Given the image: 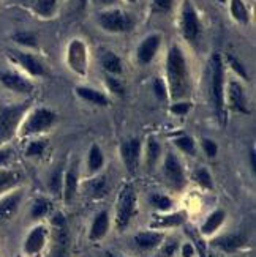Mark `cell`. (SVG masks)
<instances>
[{
  "label": "cell",
  "mask_w": 256,
  "mask_h": 257,
  "mask_svg": "<svg viewBox=\"0 0 256 257\" xmlns=\"http://www.w3.org/2000/svg\"><path fill=\"white\" fill-rule=\"evenodd\" d=\"M164 73V82L168 85L169 99L173 101L188 99L192 93V71L187 55L179 44H173L166 54Z\"/></svg>",
  "instance_id": "6da1fadb"
},
{
  "label": "cell",
  "mask_w": 256,
  "mask_h": 257,
  "mask_svg": "<svg viewBox=\"0 0 256 257\" xmlns=\"http://www.w3.org/2000/svg\"><path fill=\"white\" fill-rule=\"evenodd\" d=\"M225 62L223 55L215 52L210 59V98H212L214 112L220 125L226 121V106H225Z\"/></svg>",
  "instance_id": "7a4b0ae2"
},
{
  "label": "cell",
  "mask_w": 256,
  "mask_h": 257,
  "mask_svg": "<svg viewBox=\"0 0 256 257\" xmlns=\"http://www.w3.org/2000/svg\"><path fill=\"white\" fill-rule=\"evenodd\" d=\"M179 32L182 40L190 44L192 48H198L203 41V21L196 7L192 0H182L179 10Z\"/></svg>",
  "instance_id": "3957f363"
},
{
  "label": "cell",
  "mask_w": 256,
  "mask_h": 257,
  "mask_svg": "<svg viewBox=\"0 0 256 257\" xmlns=\"http://www.w3.org/2000/svg\"><path fill=\"white\" fill-rule=\"evenodd\" d=\"M30 110V101L0 106V147H5L16 136L21 123Z\"/></svg>",
  "instance_id": "277c9868"
},
{
  "label": "cell",
  "mask_w": 256,
  "mask_h": 257,
  "mask_svg": "<svg viewBox=\"0 0 256 257\" xmlns=\"http://www.w3.org/2000/svg\"><path fill=\"white\" fill-rule=\"evenodd\" d=\"M59 115L49 107H35L27 112L21 123L18 136L21 138H37L48 133L55 123Z\"/></svg>",
  "instance_id": "5b68a950"
},
{
  "label": "cell",
  "mask_w": 256,
  "mask_h": 257,
  "mask_svg": "<svg viewBox=\"0 0 256 257\" xmlns=\"http://www.w3.org/2000/svg\"><path fill=\"white\" fill-rule=\"evenodd\" d=\"M138 213V194L136 189L131 183H125L120 188L116 200V215H114V226L119 232H124L131 219Z\"/></svg>",
  "instance_id": "8992f818"
},
{
  "label": "cell",
  "mask_w": 256,
  "mask_h": 257,
  "mask_svg": "<svg viewBox=\"0 0 256 257\" xmlns=\"http://www.w3.org/2000/svg\"><path fill=\"white\" fill-rule=\"evenodd\" d=\"M97 24L100 29L105 30L106 33H127L135 26L131 15L127 13L125 10L119 8H108L100 10L97 15Z\"/></svg>",
  "instance_id": "52a82bcc"
},
{
  "label": "cell",
  "mask_w": 256,
  "mask_h": 257,
  "mask_svg": "<svg viewBox=\"0 0 256 257\" xmlns=\"http://www.w3.org/2000/svg\"><path fill=\"white\" fill-rule=\"evenodd\" d=\"M49 238L52 240L51 257H70V229L63 213H54L51 218Z\"/></svg>",
  "instance_id": "ba28073f"
},
{
  "label": "cell",
  "mask_w": 256,
  "mask_h": 257,
  "mask_svg": "<svg viewBox=\"0 0 256 257\" xmlns=\"http://www.w3.org/2000/svg\"><path fill=\"white\" fill-rule=\"evenodd\" d=\"M161 172L164 182L174 191H184L187 186V174L182 161L174 152H166L161 158Z\"/></svg>",
  "instance_id": "9c48e42d"
},
{
  "label": "cell",
  "mask_w": 256,
  "mask_h": 257,
  "mask_svg": "<svg viewBox=\"0 0 256 257\" xmlns=\"http://www.w3.org/2000/svg\"><path fill=\"white\" fill-rule=\"evenodd\" d=\"M66 65H68V68L77 76L84 77L87 74L89 51H87L86 41L74 38L68 43V46H66Z\"/></svg>",
  "instance_id": "30bf717a"
},
{
  "label": "cell",
  "mask_w": 256,
  "mask_h": 257,
  "mask_svg": "<svg viewBox=\"0 0 256 257\" xmlns=\"http://www.w3.org/2000/svg\"><path fill=\"white\" fill-rule=\"evenodd\" d=\"M225 106L226 109L234 110L237 114H250L245 88H243V85L239 81H228L225 88Z\"/></svg>",
  "instance_id": "8fae6325"
},
{
  "label": "cell",
  "mask_w": 256,
  "mask_h": 257,
  "mask_svg": "<svg viewBox=\"0 0 256 257\" xmlns=\"http://www.w3.org/2000/svg\"><path fill=\"white\" fill-rule=\"evenodd\" d=\"M79 160L71 158L70 164L66 166V169L63 171V183H62V199L66 205H70L77 191H79Z\"/></svg>",
  "instance_id": "7c38bea8"
},
{
  "label": "cell",
  "mask_w": 256,
  "mask_h": 257,
  "mask_svg": "<svg viewBox=\"0 0 256 257\" xmlns=\"http://www.w3.org/2000/svg\"><path fill=\"white\" fill-rule=\"evenodd\" d=\"M120 158L130 174H136L142 161V142L139 138H131L120 144Z\"/></svg>",
  "instance_id": "4fadbf2b"
},
{
  "label": "cell",
  "mask_w": 256,
  "mask_h": 257,
  "mask_svg": "<svg viewBox=\"0 0 256 257\" xmlns=\"http://www.w3.org/2000/svg\"><path fill=\"white\" fill-rule=\"evenodd\" d=\"M8 57L10 60L16 63L18 66H21L29 76L32 77H44L48 74L46 66H44L35 55L26 52V51H18V49H11L8 51Z\"/></svg>",
  "instance_id": "5bb4252c"
},
{
  "label": "cell",
  "mask_w": 256,
  "mask_h": 257,
  "mask_svg": "<svg viewBox=\"0 0 256 257\" xmlns=\"http://www.w3.org/2000/svg\"><path fill=\"white\" fill-rule=\"evenodd\" d=\"M49 227L46 224H37V226H33L29 233H27V237L24 240V252L27 255H40L44 248H46V244L49 241Z\"/></svg>",
  "instance_id": "9a60e30c"
},
{
  "label": "cell",
  "mask_w": 256,
  "mask_h": 257,
  "mask_svg": "<svg viewBox=\"0 0 256 257\" xmlns=\"http://www.w3.org/2000/svg\"><path fill=\"white\" fill-rule=\"evenodd\" d=\"M161 35L160 33H152L147 35L146 38H142L141 43L136 48V62L141 66H147L153 62V59L157 57V54L161 48Z\"/></svg>",
  "instance_id": "2e32d148"
},
{
  "label": "cell",
  "mask_w": 256,
  "mask_h": 257,
  "mask_svg": "<svg viewBox=\"0 0 256 257\" xmlns=\"http://www.w3.org/2000/svg\"><path fill=\"white\" fill-rule=\"evenodd\" d=\"M22 199H24V191L21 188H16L0 197V222H8L18 215Z\"/></svg>",
  "instance_id": "e0dca14e"
},
{
  "label": "cell",
  "mask_w": 256,
  "mask_h": 257,
  "mask_svg": "<svg viewBox=\"0 0 256 257\" xmlns=\"http://www.w3.org/2000/svg\"><path fill=\"white\" fill-rule=\"evenodd\" d=\"M247 237L243 233H225V235H218L212 241H210V246L225 252V254H234L240 249L247 246Z\"/></svg>",
  "instance_id": "ac0fdd59"
},
{
  "label": "cell",
  "mask_w": 256,
  "mask_h": 257,
  "mask_svg": "<svg viewBox=\"0 0 256 257\" xmlns=\"http://www.w3.org/2000/svg\"><path fill=\"white\" fill-rule=\"evenodd\" d=\"M0 84H2L8 90L21 93V95H30L33 92V84L19 73L15 71H4L0 73Z\"/></svg>",
  "instance_id": "d6986e66"
},
{
  "label": "cell",
  "mask_w": 256,
  "mask_h": 257,
  "mask_svg": "<svg viewBox=\"0 0 256 257\" xmlns=\"http://www.w3.org/2000/svg\"><path fill=\"white\" fill-rule=\"evenodd\" d=\"M187 222L185 211H166V213L155 215L150 221V229L163 230V229H176Z\"/></svg>",
  "instance_id": "ffe728a7"
},
{
  "label": "cell",
  "mask_w": 256,
  "mask_h": 257,
  "mask_svg": "<svg viewBox=\"0 0 256 257\" xmlns=\"http://www.w3.org/2000/svg\"><path fill=\"white\" fill-rule=\"evenodd\" d=\"M144 153V164H146L147 171H155L161 163L163 158V145L157 138H149L146 145L142 149Z\"/></svg>",
  "instance_id": "44dd1931"
},
{
  "label": "cell",
  "mask_w": 256,
  "mask_h": 257,
  "mask_svg": "<svg viewBox=\"0 0 256 257\" xmlns=\"http://www.w3.org/2000/svg\"><path fill=\"white\" fill-rule=\"evenodd\" d=\"M164 240V233L161 230H141L135 235V243L136 246L142 251H153L158 249V246Z\"/></svg>",
  "instance_id": "7402d4cb"
},
{
  "label": "cell",
  "mask_w": 256,
  "mask_h": 257,
  "mask_svg": "<svg viewBox=\"0 0 256 257\" xmlns=\"http://www.w3.org/2000/svg\"><path fill=\"white\" fill-rule=\"evenodd\" d=\"M111 227V221H109V213L108 210H102L95 215L92 219L91 229H89V240L91 241H100L103 240Z\"/></svg>",
  "instance_id": "603a6c76"
},
{
  "label": "cell",
  "mask_w": 256,
  "mask_h": 257,
  "mask_svg": "<svg viewBox=\"0 0 256 257\" xmlns=\"http://www.w3.org/2000/svg\"><path fill=\"white\" fill-rule=\"evenodd\" d=\"M225 221H226V211L223 208H217L212 213H209L206 216L201 227H199V232H201V235L204 237H212L221 229V226L225 224Z\"/></svg>",
  "instance_id": "cb8c5ba5"
},
{
  "label": "cell",
  "mask_w": 256,
  "mask_h": 257,
  "mask_svg": "<svg viewBox=\"0 0 256 257\" xmlns=\"http://www.w3.org/2000/svg\"><path fill=\"white\" fill-rule=\"evenodd\" d=\"M24 182V174L16 169H0V197L19 188Z\"/></svg>",
  "instance_id": "d4e9b609"
},
{
  "label": "cell",
  "mask_w": 256,
  "mask_h": 257,
  "mask_svg": "<svg viewBox=\"0 0 256 257\" xmlns=\"http://www.w3.org/2000/svg\"><path fill=\"white\" fill-rule=\"evenodd\" d=\"M100 65L109 76H120L124 73V63H122V59L114 51L103 49L102 54H100Z\"/></svg>",
  "instance_id": "484cf974"
},
{
  "label": "cell",
  "mask_w": 256,
  "mask_h": 257,
  "mask_svg": "<svg viewBox=\"0 0 256 257\" xmlns=\"http://www.w3.org/2000/svg\"><path fill=\"white\" fill-rule=\"evenodd\" d=\"M103 166H105V153L98 144H92L91 149L87 152L86 171L89 175L94 177V175H98V172L103 169Z\"/></svg>",
  "instance_id": "4316f807"
},
{
  "label": "cell",
  "mask_w": 256,
  "mask_h": 257,
  "mask_svg": "<svg viewBox=\"0 0 256 257\" xmlns=\"http://www.w3.org/2000/svg\"><path fill=\"white\" fill-rule=\"evenodd\" d=\"M74 92L81 99H84V101L91 103L94 106H100V107L109 106V98L106 96V93L97 90V88L86 87V85H77L74 88Z\"/></svg>",
  "instance_id": "83f0119b"
},
{
  "label": "cell",
  "mask_w": 256,
  "mask_h": 257,
  "mask_svg": "<svg viewBox=\"0 0 256 257\" xmlns=\"http://www.w3.org/2000/svg\"><path fill=\"white\" fill-rule=\"evenodd\" d=\"M84 191L91 199H102L108 193V183L103 175H94L84 183Z\"/></svg>",
  "instance_id": "f1b7e54d"
},
{
  "label": "cell",
  "mask_w": 256,
  "mask_h": 257,
  "mask_svg": "<svg viewBox=\"0 0 256 257\" xmlns=\"http://www.w3.org/2000/svg\"><path fill=\"white\" fill-rule=\"evenodd\" d=\"M229 15L240 26H248L250 24V8L243 0H229Z\"/></svg>",
  "instance_id": "f546056e"
},
{
  "label": "cell",
  "mask_w": 256,
  "mask_h": 257,
  "mask_svg": "<svg viewBox=\"0 0 256 257\" xmlns=\"http://www.w3.org/2000/svg\"><path fill=\"white\" fill-rule=\"evenodd\" d=\"M30 8L43 19H52L57 13V0H30Z\"/></svg>",
  "instance_id": "4dcf8cb0"
},
{
  "label": "cell",
  "mask_w": 256,
  "mask_h": 257,
  "mask_svg": "<svg viewBox=\"0 0 256 257\" xmlns=\"http://www.w3.org/2000/svg\"><path fill=\"white\" fill-rule=\"evenodd\" d=\"M173 144L177 150L182 152L187 156H196V153H198V147H196L195 139L185 133H181V134H177V136H174Z\"/></svg>",
  "instance_id": "1f68e13d"
},
{
  "label": "cell",
  "mask_w": 256,
  "mask_h": 257,
  "mask_svg": "<svg viewBox=\"0 0 256 257\" xmlns=\"http://www.w3.org/2000/svg\"><path fill=\"white\" fill-rule=\"evenodd\" d=\"M52 210V204L48 197H37L30 207V218L33 221H41L46 218Z\"/></svg>",
  "instance_id": "d6a6232c"
},
{
  "label": "cell",
  "mask_w": 256,
  "mask_h": 257,
  "mask_svg": "<svg viewBox=\"0 0 256 257\" xmlns=\"http://www.w3.org/2000/svg\"><path fill=\"white\" fill-rule=\"evenodd\" d=\"M150 200V205L158 211V213H166V211H173L174 207V200L168 196V194H163V193H153L149 197Z\"/></svg>",
  "instance_id": "836d02e7"
},
{
  "label": "cell",
  "mask_w": 256,
  "mask_h": 257,
  "mask_svg": "<svg viewBox=\"0 0 256 257\" xmlns=\"http://www.w3.org/2000/svg\"><path fill=\"white\" fill-rule=\"evenodd\" d=\"M192 180L203 189H214V178L206 167H196L192 172Z\"/></svg>",
  "instance_id": "e575fe53"
},
{
  "label": "cell",
  "mask_w": 256,
  "mask_h": 257,
  "mask_svg": "<svg viewBox=\"0 0 256 257\" xmlns=\"http://www.w3.org/2000/svg\"><path fill=\"white\" fill-rule=\"evenodd\" d=\"M48 149V139H33L27 144L26 156L27 158H41Z\"/></svg>",
  "instance_id": "d590c367"
},
{
  "label": "cell",
  "mask_w": 256,
  "mask_h": 257,
  "mask_svg": "<svg viewBox=\"0 0 256 257\" xmlns=\"http://www.w3.org/2000/svg\"><path fill=\"white\" fill-rule=\"evenodd\" d=\"M63 166L55 167L49 175V189L54 196H62V183H63Z\"/></svg>",
  "instance_id": "8d00e7d4"
},
{
  "label": "cell",
  "mask_w": 256,
  "mask_h": 257,
  "mask_svg": "<svg viewBox=\"0 0 256 257\" xmlns=\"http://www.w3.org/2000/svg\"><path fill=\"white\" fill-rule=\"evenodd\" d=\"M223 62H226L228 63V66L236 73V76H239L240 79H243V81H248L250 79V76H248V73H247V68L243 66V63L237 59V57H234L232 54H226L225 55V59H223Z\"/></svg>",
  "instance_id": "74e56055"
},
{
  "label": "cell",
  "mask_w": 256,
  "mask_h": 257,
  "mask_svg": "<svg viewBox=\"0 0 256 257\" xmlns=\"http://www.w3.org/2000/svg\"><path fill=\"white\" fill-rule=\"evenodd\" d=\"M13 41L21 44V46H24V48H37L38 46L37 35L33 32H27V30L16 32L13 35Z\"/></svg>",
  "instance_id": "f35d334b"
},
{
  "label": "cell",
  "mask_w": 256,
  "mask_h": 257,
  "mask_svg": "<svg viewBox=\"0 0 256 257\" xmlns=\"http://www.w3.org/2000/svg\"><path fill=\"white\" fill-rule=\"evenodd\" d=\"M105 84H106V88L109 90V93H113L116 96H124L125 95V85H124V82H122V79L119 76L106 74L105 76Z\"/></svg>",
  "instance_id": "ab89813d"
},
{
  "label": "cell",
  "mask_w": 256,
  "mask_h": 257,
  "mask_svg": "<svg viewBox=\"0 0 256 257\" xmlns=\"http://www.w3.org/2000/svg\"><path fill=\"white\" fill-rule=\"evenodd\" d=\"M176 0H152L150 2V13L157 16L169 15L174 8Z\"/></svg>",
  "instance_id": "60d3db41"
},
{
  "label": "cell",
  "mask_w": 256,
  "mask_h": 257,
  "mask_svg": "<svg viewBox=\"0 0 256 257\" xmlns=\"http://www.w3.org/2000/svg\"><path fill=\"white\" fill-rule=\"evenodd\" d=\"M181 243L177 238H164L163 243L158 246V257H174L176 252L179 251Z\"/></svg>",
  "instance_id": "b9f144b4"
},
{
  "label": "cell",
  "mask_w": 256,
  "mask_h": 257,
  "mask_svg": "<svg viewBox=\"0 0 256 257\" xmlns=\"http://www.w3.org/2000/svg\"><path fill=\"white\" fill-rule=\"evenodd\" d=\"M152 88H153V93L157 96L160 101H168L169 99V93H168V85H166L163 77H155L153 79V84H152Z\"/></svg>",
  "instance_id": "7bdbcfd3"
},
{
  "label": "cell",
  "mask_w": 256,
  "mask_h": 257,
  "mask_svg": "<svg viewBox=\"0 0 256 257\" xmlns=\"http://www.w3.org/2000/svg\"><path fill=\"white\" fill-rule=\"evenodd\" d=\"M192 109H193V104H192L190 101H188V99H181V101H173V104H171V112H173L174 115H179V117L187 115Z\"/></svg>",
  "instance_id": "ee69618b"
},
{
  "label": "cell",
  "mask_w": 256,
  "mask_h": 257,
  "mask_svg": "<svg viewBox=\"0 0 256 257\" xmlns=\"http://www.w3.org/2000/svg\"><path fill=\"white\" fill-rule=\"evenodd\" d=\"M201 149L206 153L207 158H215L217 153H218V144L214 139L203 138L201 139Z\"/></svg>",
  "instance_id": "f6af8a7d"
},
{
  "label": "cell",
  "mask_w": 256,
  "mask_h": 257,
  "mask_svg": "<svg viewBox=\"0 0 256 257\" xmlns=\"http://www.w3.org/2000/svg\"><path fill=\"white\" fill-rule=\"evenodd\" d=\"M15 160V150L10 147H0V169H7Z\"/></svg>",
  "instance_id": "bcb514c9"
},
{
  "label": "cell",
  "mask_w": 256,
  "mask_h": 257,
  "mask_svg": "<svg viewBox=\"0 0 256 257\" xmlns=\"http://www.w3.org/2000/svg\"><path fill=\"white\" fill-rule=\"evenodd\" d=\"M92 2L98 8L108 10V8H119V5H122L124 0H92Z\"/></svg>",
  "instance_id": "7dc6e473"
},
{
  "label": "cell",
  "mask_w": 256,
  "mask_h": 257,
  "mask_svg": "<svg viewBox=\"0 0 256 257\" xmlns=\"http://www.w3.org/2000/svg\"><path fill=\"white\" fill-rule=\"evenodd\" d=\"M179 249H181L182 257H195L196 255V246H195L193 243H190V241L184 243Z\"/></svg>",
  "instance_id": "c3c4849f"
},
{
  "label": "cell",
  "mask_w": 256,
  "mask_h": 257,
  "mask_svg": "<svg viewBox=\"0 0 256 257\" xmlns=\"http://www.w3.org/2000/svg\"><path fill=\"white\" fill-rule=\"evenodd\" d=\"M250 163H251V171L254 174L256 167H254V149H250Z\"/></svg>",
  "instance_id": "681fc988"
},
{
  "label": "cell",
  "mask_w": 256,
  "mask_h": 257,
  "mask_svg": "<svg viewBox=\"0 0 256 257\" xmlns=\"http://www.w3.org/2000/svg\"><path fill=\"white\" fill-rule=\"evenodd\" d=\"M77 2H79L81 10H86V7H87V4H89V0H77Z\"/></svg>",
  "instance_id": "f907efd6"
},
{
  "label": "cell",
  "mask_w": 256,
  "mask_h": 257,
  "mask_svg": "<svg viewBox=\"0 0 256 257\" xmlns=\"http://www.w3.org/2000/svg\"><path fill=\"white\" fill-rule=\"evenodd\" d=\"M105 257H125V255H117V254H113V252H108V254H105Z\"/></svg>",
  "instance_id": "816d5d0a"
},
{
  "label": "cell",
  "mask_w": 256,
  "mask_h": 257,
  "mask_svg": "<svg viewBox=\"0 0 256 257\" xmlns=\"http://www.w3.org/2000/svg\"><path fill=\"white\" fill-rule=\"evenodd\" d=\"M217 2H218V4H226L228 0H217Z\"/></svg>",
  "instance_id": "f5cc1de1"
},
{
  "label": "cell",
  "mask_w": 256,
  "mask_h": 257,
  "mask_svg": "<svg viewBox=\"0 0 256 257\" xmlns=\"http://www.w3.org/2000/svg\"><path fill=\"white\" fill-rule=\"evenodd\" d=\"M125 2H128V4H135L136 0H125Z\"/></svg>",
  "instance_id": "db71d44e"
}]
</instances>
